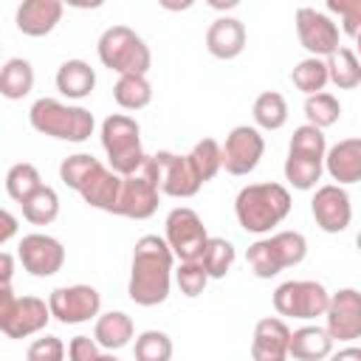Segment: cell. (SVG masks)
I'll return each mask as SVG.
<instances>
[{
  "label": "cell",
  "mask_w": 361,
  "mask_h": 361,
  "mask_svg": "<svg viewBox=\"0 0 361 361\" xmlns=\"http://www.w3.org/2000/svg\"><path fill=\"white\" fill-rule=\"evenodd\" d=\"M175 254L169 243L158 234H144L135 240L133 248V268H130V285L127 293L141 307H155L166 302L169 285H172V268Z\"/></svg>",
  "instance_id": "obj_1"
},
{
  "label": "cell",
  "mask_w": 361,
  "mask_h": 361,
  "mask_svg": "<svg viewBox=\"0 0 361 361\" xmlns=\"http://www.w3.org/2000/svg\"><path fill=\"white\" fill-rule=\"evenodd\" d=\"M234 214L240 228L265 234L290 214V192L282 183H248L237 192Z\"/></svg>",
  "instance_id": "obj_2"
},
{
  "label": "cell",
  "mask_w": 361,
  "mask_h": 361,
  "mask_svg": "<svg viewBox=\"0 0 361 361\" xmlns=\"http://www.w3.org/2000/svg\"><path fill=\"white\" fill-rule=\"evenodd\" d=\"M28 121L37 133L59 138V141H71V144H82L93 135V113L79 107V104H65L59 99L42 96L31 104L28 110Z\"/></svg>",
  "instance_id": "obj_3"
},
{
  "label": "cell",
  "mask_w": 361,
  "mask_h": 361,
  "mask_svg": "<svg viewBox=\"0 0 361 361\" xmlns=\"http://www.w3.org/2000/svg\"><path fill=\"white\" fill-rule=\"evenodd\" d=\"M96 54L99 62L110 71H116L118 76H147L149 65H152V54L149 45L130 28V25H110L102 31L99 42H96Z\"/></svg>",
  "instance_id": "obj_4"
},
{
  "label": "cell",
  "mask_w": 361,
  "mask_h": 361,
  "mask_svg": "<svg viewBox=\"0 0 361 361\" xmlns=\"http://www.w3.org/2000/svg\"><path fill=\"white\" fill-rule=\"evenodd\" d=\"M102 147L107 152L110 169L121 178L141 172L147 152L141 147V127L124 113H113L102 121Z\"/></svg>",
  "instance_id": "obj_5"
},
{
  "label": "cell",
  "mask_w": 361,
  "mask_h": 361,
  "mask_svg": "<svg viewBox=\"0 0 361 361\" xmlns=\"http://www.w3.org/2000/svg\"><path fill=\"white\" fill-rule=\"evenodd\" d=\"M305 257H307V240L302 231H276L265 240L251 243L245 254L254 276L259 279H271L279 271L299 265Z\"/></svg>",
  "instance_id": "obj_6"
},
{
  "label": "cell",
  "mask_w": 361,
  "mask_h": 361,
  "mask_svg": "<svg viewBox=\"0 0 361 361\" xmlns=\"http://www.w3.org/2000/svg\"><path fill=\"white\" fill-rule=\"evenodd\" d=\"M274 307L279 316L290 319H316L330 307V293L316 279H288L274 290Z\"/></svg>",
  "instance_id": "obj_7"
},
{
  "label": "cell",
  "mask_w": 361,
  "mask_h": 361,
  "mask_svg": "<svg viewBox=\"0 0 361 361\" xmlns=\"http://www.w3.org/2000/svg\"><path fill=\"white\" fill-rule=\"evenodd\" d=\"M166 234L164 240L169 243L175 259L180 262H195L203 257V248L209 243V231L200 220V214L189 206H175L169 214H166V223H164Z\"/></svg>",
  "instance_id": "obj_8"
},
{
  "label": "cell",
  "mask_w": 361,
  "mask_h": 361,
  "mask_svg": "<svg viewBox=\"0 0 361 361\" xmlns=\"http://www.w3.org/2000/svg\"><path fill=\"white\" fill-rule=\"evenodd\" d=\"M48 307L59 324H82L99 316L102 296L93 285H62L48 293Z\"/></svg>",
  "instance_id": "obj_9"
},
{
  "label": "cell",
  "mask_w": 361,
  "mask_h": 361,
  "mask_svg": "<svg viewBox=\"0 0 361 361\" xmlns=\"http://www.w3.org/2000/svg\"><path fill=\"white\" fill-rule=\"evenodd\" d=\"M296 37H299L302 48L310 56H319V59H327L341 48L338 25L324 11H316L310 6H302L296 11Z\"/></svg>",
  "instance_id": "obj_10"
},
{
  "label": "cell",
  "mask_w": 361,
  "mask_h": 361,
  "mask_svg": "<svg viewBox=\"0 0 361 361\" xmlns=\"http://www.w3.org/2000/svg\"><path fill=\"white\" fill-rule=\"evenodd\" d=\"M265 152V138L257 127H248V124H240L234 127L228 135H226V144H223V169L228 175H248L257 169L259 158Z\"/></svg>",
  "instance_id": "obj_11"
},
{
  "label": "cell",
  "mask_w": 361,
  "mask_h": 361,
  "mask_svg": "<svg viewBox=\"0 0 361 361\" xmlns=\"http://www.w3.org/2000/svg\"><path fill=\"white\" fill-rule=\"evenodd\" d=\"M17 257L23 262V268L31 274V276H54L62 271L65 265V248L56 237L51 234H25L20 240V248H17Z\"/></svg>",
  "instance_id": "obj_12"
},
{
  "label": "cell",
  "mask_w": 361,
  "mask_h": 361,
  "mask_svg": "<svg viewBox=\"0 0 361 361\" xmlns=\"http://www.w3.org/2000/svg\"><path fill=\"white\" fill-rule=\"evenodd\" d=\"M51 307L45 299L39 296H17L11 307L0 310V330L8 338H25L34 336L39 330H45V324L51 322Z\"/></svg>",
  "instance_id": "obj_13"
},
{
  "label": "cell",
  "mask_w": 361,
  "mask_h": 361,
  "mask_svg": "<svg viewBox=\"0 0 361 361\" xmlns=\"http://www.w3.org/2000/svg\"><path fill=\"white\" fill-rule=\"evenodd\" d=\"M158 161V189L166 197H192L200 192L203 180L197 178L189 155H175L169 149L155 152Z\"/></svg>",
  "instance_id": "obj_14"
},
{
  "label": "cell",
  "mask_w": 361,
  "mask_h": 361,
  "mask_svg": "<svg viewBox=\"0 0 361 361\" xmlns=\"http://www.w3.org/2000/svg\"><path fill=\"white\" fill-rule=\"evenodd\" d=\"M310 212H313L316 226L322 231H327V234H341L350 226V220H353L350 195L338 183L319 186L316 195H313V200H310Z\"/></svg>",
  "instance_id": "obj_15"
},
{
  "label": "cell",
  "mask_w": 361,
  "mask_h": 361,
  "mask_svg": "<svg viewBox=\"0 0 361 361\" xmlns=\"http://www.w3.org/2000/svg\"><path fill=\"white\" fill-rule=\"evenodd\" d=\"M324 319H327V333L333 341L361 338V290L341 288L330 293V307Z\"/></svg>",
  "instance_id": "obj_16"
},
{
  "label": "cell",
  "mask_w": 361,
  "mask_h": 361,
  "mask_svg": "<svg viewBox=\"0 0 361 361\" xmlns=\"http://www.w3.org/2000/svg\"><path fill=\"white\" fill-rule=\"evenodd\" d=\"M158 197H161L158 183L149 180L147 175L135 172V175H130V178L121 180V197H118L116 214L130 217V220H147V217L155 214Z\"/></svg>",
  "instance_id": "obj_17"
},
{
  "label": "cell",
  "mask_w": 361,
  "mask_h": 361,
  "mask_svg": "<svg viewBox=\"0 0 361 361\" xmlns=\"http://www.w3.org/2000/svg\"><path fill=\"white\" fill-rule=\"evenodd\" d=\"M251 358L254 361H288L290 358V327L276 316L259 319L254 327V338H251Z\"/></svg>",
  "instance_id": "obj_18"
},
{
  "label": "cell",
  "mask_w": 361,
  "mask_h": 361,
  "mask_svg": "<svg viewBox=\"0 0 361 361\" xmlns=\"http://www.w3.org/2000/svg\"><path fill=\"white\" fill-rule=\"evenodd\" d=\"M324 172L338 183H361V138H344L327 149Z\"/></svg>",
  "instance_id": "obj_19"
},
{
  "label": "cell",
  "mask_w": 361,
  "mask_h": 361,
  "mask_svg": "<svg viewBox=\"0 0 361 361\" xmlns=\"http://www.w3.org/2000/svg\"><path fill=\"white\" fill-rule=\"evenodd\" d=\"M62 11L65 8L59 0H25L17 8V28L25 37H45L56 28Z\"/></svg>",
  "instance_id": "obj_20"
},
{
  "label": "cell",
  "mask_w": 361,
  "mask_h": 361,
  "mask_svg": "<svg viewBox=\"0 0 361 361\" xmlns=\"http://www.w3.org/2000/svg\"><path fill=\"white\" fill-rule=\"evenodd\" d=\"M206 48L217 59H234L245 48V25L237 17H217L206 31Z\"/></svg>",
  "instance_id": "obj_21"
},
{
  "label": "cell",
  "mask_w": 361,
  "mask_h": 361,
  "mask_svg": "<svg viewBox=\"0 0 361 361\" xmlns=\"http://www.w3.org/2000/svg\"><path fill=\"white\" fill-rule=\"evenodd\" d=\"M333 355V338L327 327L305 324L290 333V358L293 361H324Z\"/></svg>",
  "instance_id": "obj_22"
},
{
  "label": "cell",
  "mask_w": 361,
  "mask_h": 361,
  "mask_svg": "<svg viewBox=\"0 0 361 361\" xmlns=\"http://www.w3.org/2000/svg\"><path fill=\"white\" fill-rule=\"evenodd\" d=\"M121 180H124V178L116 175L110 166H102V169L87 180V186H85L79 195H82V200H85L87 206L116 214L118 197H121Z\"/></svg>",
  "instance_id": "obj_23"
},
{
  "label": "cell",
  "mask_w": 361,
  "mask_h": 361,
  "mask_svg": "<svg viewBox=\"0 0 361 361\" xmlns=\"http://www.w3.org/2000/svg\"><path fill=\"white\" fill-rule=\"evenodd\" d=\"M96 87V71L85 59H65L56 71V90L68 99H85Z\"/></svg>",
  "instance_id": "obj_24"
},
{
  "label": "cell",
  "mask_w": 361,
  "mask_h": 361,
  "mask_svg": "<svg viewBox=\"0 0 361 361\" xmlns=\"http://www.w3.org/2000/svg\"><path fill=\"white\" fill-rule=\"evenodd\" d=\"M135 327H133V319L121 310H110V313H102L96 319V327H93V338L99 341V347H104L107 353H116L121 347L130 344Z\"/></svg>",
  "instance_id": "obj_25"
},
{
  "label": "cell",
  "mask_w": 361,
  "mask_h": 361,
  "mask_svg": "<svg viewBox=\"0 0 361 361\" xmlns=\"http://www.w3.org/2000/svg\"><path fill=\"white\" fill-rule=\"evenodd\" d=\"M31 87H34V68H31V62L23 59V56L8 59L3 65V71H0V93L14 102V99L28 96Z\"/></svg>",
  "instance_id": "obj_26"
},
{
  "label": "cell",
  "mask_w": 361,
  "mask_h": 361,
  "mask_svg": "<svg viewBox=\"0 0 361 361\" xmlns=\"http://www.w3.org/2000/svg\"><path fill=\"white\" fill-rule=\"evenodd\" d=\"M327 73H330V82L338 87V90H353L361 85V59L353 48H338L333 56H327Z\"/></svg>",
  "instance_id": "obj_27"
},
{
  "label": "cell",
  "mask_w": 361,
  "mask_h": 361,
  "mask_svg": "<svg viewBox=\"0 0 361 361\" xmlns=\"http://www.w3.org/2000/svg\"><path fill=\"white\" fill-rule=\"evenodd\" d=\"M102 166H104V164H102L99 158H93L90 152H73V155L62 158V164H59V178H62V183H65L68 189L82 192V189L87 186V180H90Z\"/></svg>",
  "instance_id": "obj_28"
},
{
  "label": "cell",
  "mask_w": 361,
  "mask_h": 361,
  "mask_svg": "<svg viewBox=\"0 0 361 361\" xmlns=\"http://www.w3.org/2000/svg\"><path fill=\"white\" fill-rule=\"evenodd\" d=\"M290 82H293V87H296V90H302L305 96L324 93V85L330 82V73H327V59L307 56V59L296 62V68L290 71Z\"/></svg>",
  "instance_id": "obj_29"
},
{
  "label": "cell",
  "mask_w": 361,
  "mask_h": 361,
  "mask_svg": "<svg viewBox=\"0 0 361 361\" xmlns=\"http://www.w3.org/2000/svg\"><path fill=\"white\" fill-rule=\"evenodd\" d=\"M251 116H254V121H257L259 130H279L288 121V102H285L282 93L265 90V93H259L254 99Z\"/></svg>",
  "instance_id": "obj_30"
},
{
  "label": "cell",
  "mask_w": 361,
  "mask_h": 361,
  "mask_svg": "<svg viewBox=\"0 0 361 361\" xmlns=\"http://www.w3.org/2000/svg\"><path fill=\"white\" fill-rule=\"evenodd\" d=\"M39 186H45L42 178H39V169H37L34 164H28V161H20V164H14V166L6 172V195H8L11 200H17L20 206H23Z\"/></svg>",
  "instance_id": "obj_31"
},
{
  "label": "cell",
  "mask_w": 361,
  "mask_h": 361,
  "mask_svg": "<svg viewBox=\"0 0 361 361\" xmlns=\"http://www.w3.org/2000/svg\"><path fill=\"white\" fill-rule=\"evenodd\" d=\"M113 99L118 107L124 110H141L152 102V85L147 82V76H118L116 87H113Z\"/></svg>",
  "instance_id": "obj_32"
},
{
  "label": "cell",
  "mask_w": 361,
  "mask_h": 361,
  "mask_svg": "<svg viewBox=\"0 0 361 361\" xmlns=\"http://www.w3.org/2000/svg\"><path fill=\"white\" fill-rule=\"evenodd\" d=\"M234 245L226 240V237H209L206 248H203V257L197 259L203 265V271L209 274V279H223L231 265H234Z\"/></svg>",
  "instance_id": "obj_33"
},
{
  "label": "cell",
  "mask_w": 361,
  "mask_h": 361,
  "mask_svg": "<svg viewBox=\"0 0 361 361\" xmlns=\"http://www.w3.org/2000/svg\"><path fill=\"white\" fill-rule=\"evenodd\" d=\"M324 172V161H316V158H302V155H288L285 158V180L299 189V192H307L319 183Z\"/></svg>",
  "instance_id": "obj_34"
},
{
  "label": "cell",
  "mask_w": 361,
  "mask_h": 361,
  "mask_svg": "<svg viewBox=\"0 0 361 361\" xmlns=\"http://www.w3.org/2000/svg\"><path fill=\"white\" fill-rule=\"evenodd\" d=\"M59 214V195L51 186H39L25 203H23V217L34 226H48Z\"/></svg>",
  "instance_id": "obj_35"
},
{
  "label": "cell",
  "mask_w": 361,
  "mask_h": 361,
  "mask_svg": "<svg viewBox=\"0 0 361 361\" xmlns=\"http://www.w3.org/2000/svg\"><path fill=\"white\" fill-rule=\"evenodd\" d=\"M288 155H302V158H316L324 161L327 158V141L324 133L313 124H302L293 130L290 144H288Z\"/></svg>",
  "instance_id": "obj_36"
},
{
  "label": "cell",
  "mask_w": 361,
  "mask_h": 361,
  "mask_svg": "<svg viewBox=\"0 0 361 361\" xmlns=\"http://www.w3.org/2000/svg\"><path fill=\"white\" fill-rule=\"evenodd\" d=\"M189 161H192L197 178L206 183V180H212V178L223 169V147H220L214 138H203V141H197V144L192 147Z\"/></svg>",
  "instance_id": "obj_37"
},
{
  "label": "cell",
  "mask_w": 361,
  "mask_h": 361,
  "mask_svg": "<svg viewBox=\"0 0 361 361\" xmlns=\"http://www.w3.org/2000/svg\"><path fill=\"white\" fill-rule=\"evenodd\" d=\"M305 116H307V124L324 130L341 118V104L333 93H316L305 99Z\"/></svg>",
  "instance_id": "obj_38"
},
{
  "label": "cell",
  "mask_w": 361,
  "mask_h": 361,
  "mask_svg": "<svg viewBox=\"0 0 361 361\" xmlns=\"http://www.w3.org/2000/svg\"><path fill=\"white\" fill-rule=\"evenodd\" d=\"M135 361H169L172 358V338L164 330H144L133 347Z\"/></svg>",
  "instance_id": "obj_39"
},
{
  "label": "cell",
  "mask_w": 361,
  "mask_h": 361,
  "mask_svg": "<svg viewBox=\"0 0 361 361\" xmlns=\"http://www.w3.org/2000/svg\"><path fill=\"white\" fill-rule=\"evenodd\" d=\"M175 282H178V288H180L183 296L195 299V296L203 293V288H206V282H209V274L203 271V265H200L197 259H195V262H180V265L175 268Z\"/></svg>",
  "instance_id": "obj_40"
},
{
  "label": "cell",
  "mask_w": 361,
  "mask_h": 361,
  "mask_svg": "<svg viewBox=\"0 0 361 361\" xmlns=\"http://www.w3.org/2000/svg\"><path fill=\"white\" fill-rule=\"evenodd\" d=\"M327 11L338 14L341 31L347 37L361 34V0H327Z\"/></svg>",
  "instance_id": "obj_41"
},
{
  "label": "cell",
  "mask_w": 361,
  "mask_h": 361,
  "mask_svg": "<svg viewBox=\"0 0 361 361\" xmlns=\"http://www.w3.org/2000/svg\"><path fill=\"white\" fill-rule=\"evenodd\" d=\"M25 358L28 361H65V344L56 336H42L28 347Z\"/></svg>",
  "instance_id": "obj_42"
},
{
  "label": "cell",
  "mask_w": 361,
  "mask_h": 361,
  "mask_svg": "<svg viewBox=\"0 0 361 361\" xmlns=\"http://www.w3.org/2000/svg\"><path fill=\"white\" fill-rule=\"evenodd\" d=\"M102 350L99 341L90 336H73L68 344V361H99Z\"/></svg>",
  "instance_id": "obj_43"
},
{
  "label": "cell",
  "mask_w": 361,
  "mask_h": 361,
  "mask_svg": "<svg viewBox=\"0 0 361 361\" xmlns=\"http://www.w3.org/2000/svg\"><path fill=\"white\" fill-rule=\"evenodd\" d=\"M0 220H3V228H0V243L6 245L14 234H17V220H14V214L8 212V209H3L0 212Z\"/></svg>",
  "instance_id": "obj_44"
},
{
  "label": "cell",
  "mask_w": 361,
  "mask_h": 361,
  "mask_svg": "<svg viewBox=\"0 0 361 361\" xmlns=\"http://www.w3.org/2000/svg\"><path fill=\"white\" fill-rule=\"evenodd\" d=\"M11 274H14V257L8 251H3L0 254V282L11 285Z\"/></svg>",
  "instance_id": "obj_45"
},
{
  "label": "cell",
  "mask_w": 361,
  "mask_h": 361,
  "mask_svg": "<svg viewBox=\"0 0 361 361\" xmlns=\"http://www.w3.org/2000/svg\"><path fill=\"white\" fill-rule=\"evenodd\" d=\"M330 361H361V347H341L338 353L330 355Z\"/></svg>",
  "instance_id": "obj_46"
},
{
  "label": "cell",
  "mask_w": 361,
  "mask_h": 361,
  "mask_svg": "<svg viewBox=\"0 0 361 361\" xmlns=\"http://www.w3.org/2000/svg\"><path fill=\"white\" fill-rule=\"evenodd\" d=\"M99 361H118V358H116L113 353H102V358H99Z\"/></svg>",
  "instance_id": "obj_47"
},
{
  "label": "cell",
  "mask_w": 361,
  "mask_h": 361,
  "mask_svg": "<svg viewBox=\"0 0 361 361\" xmlns=\"http://www.w3.org/2000/svg\"><path fill=\"white\" fill-rule=\"evenodd\" d=\"M355 45H358V54H361V34L355 37Z\"/></svg>",
  "instance_id": "obj_48"
},
{
  "label": "cell",
  "mask_w": 361,
  "mask_h": 361,
  "mask_svg": "<svg viewBox=\"0 0 361 361\" xmlns=\"http://www.w3.org/2000/svg\"><path fill=\"white\" fill-rule=\"evenodd\" d=\"M355 245H358V251H361V231H358V237H355Z\"/></svg>",
  "instance_id": "obj_49"
}]
</instances>
